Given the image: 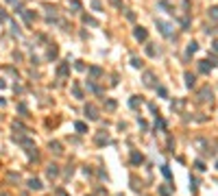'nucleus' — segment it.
<instances>
[{"label": "nucleus", "instance_id": "nucleus-16", "mask_svg": "<svg viewBox=\"0 0 218 196\" xmlns=\"http://www.w3.org/2000/svg\"><path fill=\"white\" fill-rule=\"evenodd\" d=\"M9 2H13V0H9Z\"/></svg>", "mask_w": 218, "mask_h": 196}, {"label": "nucleus", "instance_id": "nucleus-4", "mask_svg": "<svg viewBox=\"0 0 218 196\" xmlns=\"http://www.w3.org/2000/svg\"><path fill=\"white\" fill-rule=\"evenodd\" d=\"M57 74H59V76H65V74H68V63H63V65H61V68L57 70Z\"/></svg>", "mask_w": 218, "mask_h": 196}, {"label": "nucleus", "instance_id": "nucleus-15", "mask_svg": "<svg viewBox=\"0 0 218 196\" xmlns=\"http://www.w3.org/2000/svg\"><path fill=\"white\" fill-rule=\"evenodd\" d=\"M57 196H68V194H65V192H61V190H59V192H57Z\"/></svg>", "mask_w": 218, "mask_h": 196}, {"label": "nucleus", "instance_id": "nucleus-9", "mask_svg": "<svg viewBox=\"0 0 218 196\" xmlns=\"http://www.w3.org/2000/svg\"><path fill=\"white\" fill-rule=\"evenodd\" d=\"M209 11H212V13H209V15H212V20H218V9H216V7H214V9H209Z\"/></svg>", "mask_w": 218, "mask_h": 196}, {"label": "nucleus", "instance_id": "nucleus-6", "mask_svg": "<svg viewBox=\"0 0 218 196\" xmlns=\"http://www.w3.org/2000/svg\"><path fill=\"white\" fill-rule=\"evenodd\" d=\"M144 83H146V85H153V74H151V72L144 74Z\"/></svg>", "mask_w": 218, "mask_h": 196}, {"label": "nucleus", "instance_id": "nucleus-5", "mask_svg": "<svg viewBox=\"0 0 218 196\" xmlns=\"http://www.w3.org/2000/svg\"><path fill=\"white\" fill-rule=\"evenodd\" d=\"M29 187H33V190H40V187H42V183L37 181V179H33V181H29Z\"/></svg>", "mask_w": 218, "mask_h": 196}, {"label": "nucleus", "instance_id": "nucleus-7", "mask_svg": "<svg viewBox=\"0 0 218 196\" xmlns=\"http://www.w3.org/2000/svg\"><path fill=\"white\" fill-rule=\"evenodd\" d=\"M72 92H74V96H76V98H81V87H79V83L72 85Z\"/></svg>", "mask_w": 218, "mask_h": 196}, {"label": "nucleus", "instance_id": "nucleus-14", "mask_svg": "<svg viewBox=\"0 0 218 196\" xmlns=\"http://www.w3.org/2000/svg\"><path fill=\"white\" fill-rule=\"evenodd\" d=\"M111 5H114V7H120V0H111Z\"/></svg>", "mask_w": 218, "mask_h": 196}, {"label": "nucleus", "instance_id": "nucleus-12", "mask_svg": "<svg viewBox=\"0 0 218 196\" xmlns=\"http://www.w3.org/2000/svg\"><path fill=\"white\" fill-rule=\"evenodd\" d=\"M131 63H133L135 68H140V65H142V61H140V59H131Z\"/></svg>", "mask_w": 218, "mask_h": 196}, {"label": "nucleus", "instance_id": "nucleus-3", "mask_svg": "<svg viewBox=\"0 0 218 196\" xmlns=\"http://www.w3.org/2000/svg\"><path fill=\"white\" fill-rule=\"evenodd\" d=\"M85 113H89V118H92V120H96V118H98V116H96L98 111H96L94 105H87V107H85Z\"/></svg>", "mask_w": 218, "mask_h": 196}, {"label": "nucleus", "instance_id": "nucleus-2", "mask_svg": "<svg viewBox=\"0 0 218 196\" xmlns=\"http://www.w3.org/2000/svg\"><path fill=\"white\" fill-rule=\"evenodd\" d=\"M149 37V33H146V29H142V26H138L135 29V39H140V42H144V39Z\"/></svg>", "mask_w": 218, "mask_h": 196}, {"label": "nucleus", "instance_id": "nucleus-8", "mask_svg": "<svg viewBox=\"0 0 218 196\" xmlns=\"http://www.w3.org/2000/svg\"><path fill=\"white\" fill-rule=\"evenodd\" d=\"M70 7H72L74 11H79V9H81V2H79V0H72V2H70Z\"/></svg>", "mask_w": 218, "mask_h": 196}, {"label": "nucleus", "instance_id": "nucleus-10", "mask_svg": "<svg viewBox=\"0 0 218 196\" xmlns=\"http://www.w3.org/2000/svg\"><path fill=\"white\" fill-rule=\"evenodd\" d=\"M83 20H85V24H94V26H96V20H94V18H87V15H85Z\"/></svg>", "mask_w": 218, "mask_h": 196}, {"label": "nucleus", "instance_id": "nucleus-11", "mask_svg": "<svg viewBox=\"0 0 218 196\" xmlns=\"http://www.w3.org/2000/svg\"><path fill=\"white\" fill-rule=\"evenodd\" d=\"M188 52H196V44H194V42L188 46Z\"/></svg>", "mask_w": 218, "mask_h": 196}, {"label": "nucleus", "instance_id": "nucleus-13", "mask_svg": "<svg viewBox=\"0 0 218 196\" xmlns=\"http://www.w3.org/2000/svg\"><path fill=\"white\" fill-rule=\"evenodd\" d=\"M76 131H85V124L83 122H76Z\"/></svg>", "mask_w": 218, "mask_h": 196}, {"label": "nucleus", "instance_id": "nucleus-1", "mask_svg": "<svg viewBox=\"0 0 218 196\" xmlns=\"http://www.w3.org/2000/svg\"><path fill=\"white\" fill-rule=\"evenodd\" d=\"M157 29H159V33L161 35H166V37H170V24H166V22H161V20H157Z\"/></svg>", "mask_w": 218, "mask_h": 196}]
</instances>
